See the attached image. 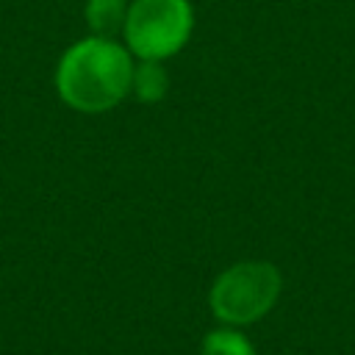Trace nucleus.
Instances as JSON below:
<instances>
[{
	"instance_id": "1",
	"label": "nucleus",
	"mask_w": 355,
	"mask_h": 355,
	"mask_svg": "<svg viewBox=\"0 0 355 355\" xmlns=\"http://www.w3.org/2000/svg\"><path fill=\"white\" fill-rule=\"evenodd\" d=\"M133 80V55L125 44L105 36L75 42L58 61L55 92L80 114H103L119 105Z\"/></svg>"
},
{
	"instance_id": "2",
	"label": "nucleus",
	"mask_w": 355,
	"mask_h": 355,
	"mask_svg": "<svg viewBox=\"0 0 355 355\" xmlns=\"http://www.w3.org/2000/svg\"><path fill=\"white\" fill-rule=\"evenodd\" d=\"M194 31L189 0H133L125 17V47L141 61H164L180 53Z\"/></svg>"
},
{
	"instance_id": "3",
	"label": "nucleus",
	"mask_w": 355,
	"mask_h": 355,
	"mask_svg": "<svg viewBox=\"0 0 355 355\" xmlns=\"http://www.w3.org/2000/svg\"><path fill=\"white\" fill-rule=\"evenodd\" d=\"M280 272L266 261H244L225 269L211 286V311L230 324L261 319L280 297Z\"/></svg>"
},
{
	"instance_id": "4",
	"label": "nucleus",
	"mask_w": 355,
	"mask_h": 355,
	"mask_svg": "<svg viewBox=\"0 0 355 355\" xmlns=\"http://www.w3.org/2000/svg\"><path fill=\"white\" fill-rule=\"evenodd\" d=\"M86 22L92 28V36L114 39L125 28L128 17V0H86Z\"/></svg>"
},
{
	"instance_id": "5",
	"label": "nucleus",
	"mask_w": 355,
	"mask_h": 355,
	"mask_svg": "<svg viewBox=\"0 0 355 355\" xmlns=\"http://www.w3.org/2000/svg\"><path fill=\"white\" fill-rule=\"evenodd\" d=\"M130 92L141 103H161L169 92V75L161 67V61H139L133 67V80Z\"/></svg>"
},
{
	"instance_id": "6",
	"label": "nucleus",
	"mask_w": 355,
	"mask_h": 355,
	"mask_svg": "<svg viewBox=\"0 0 355 355\" xmlns=\"http://www.w3.org/2000/svg\"><path fill=\"white\" fill-rule=\"evenodd\" d=\"M202 355H255L250 341L236 330H214L202 341Z\"/></svg>"
}]
</instances>
